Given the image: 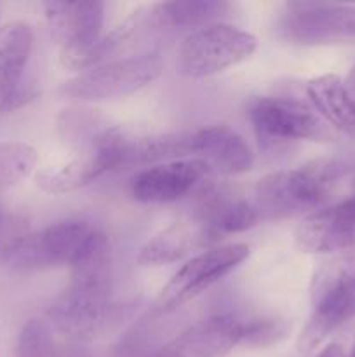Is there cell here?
<instances>
[{
	"label": "cell",
	"mask_w": 355,
	"mask_h": 357,
	"mask_svg": "<svg viewBox=\"0 0 355 357\" xmlns=\"http://www.w3.org/2000/svg\"><path fill=\"white\" fill-rule=\"evenodd\" d=\"M70 268V284L49 307V321L70 340H90L106 319L111 295V253L103 230Z\"/></svg>",
	"instance_id": "cell-1"
},
{
	"label": "cell",
	"mask_w": 355,
	"mask_h": 357,
	"mask_svg": "<svg viewBox=\"0 0 355 357\" xmlns=\"http://www.w3.org/2000/svg\"><path fill=\"white\" fill-rule=\"evenodd\" d=\"M350 174L336 160H317L298 169L274 171L261 178L254 190L260 218H289L322 209Z\"/></svg>",
	"instance_id": "cell-2"
},
{
	"label": "cell",
	"mask_w": 355,
	"mask_h": 357,
	"mask_svg": "<svg viewBox=\"0 0 355 357\" xmlns=\"http://www.w3.org/2000/svg\"><path fill=\"white\" fill-rule=\"evenodd\" d=\"M312 316L298 340L301 352L319 347L341 324L355 317V250L322 261L310 284Z\"/></svg>",
	"instance_id": "cell-3"
},
{
	"label": "cell",
	"mask_w": 355,
	"mask_h": 357,
	"mask_svg": "<svg viewBox=\"0 0 355 357\" xmlns=\"http://www.w3.org/2000/svg\"><path fill=\"white\" fill-rule=\"evenodd\" d=\"M253 33L221 21L188 31L178 47V68L190 79H205L240 65L254 54Z\"/></svg>",
	"instance_id": "cell-4"
},
{
	"label": "cell",
	"mask_w": 355,
	"mask_h": 357,
	"mask_svg": "<svg viewBox=\"0 0 355 357\" xmlns=\"http://www.w3.org/2000/svg\"><path fill=\"white\" fill-rule=\"evenodd\" d=\"M162 73V58L157 52L125 56L84 70L61 87L63 96L77 101H108L138 93Z\"/></svg>",
	"instance_id": "cell-5"
},
{
	"label": "cell",
	"mask_w": 355,
	"mask_h": 357,
	"mask_svg": "<svg viewBox=\"0 0 355 357\" xmlns=\"http://www.w3.org/2000/svg\"><path fill=\"white\" fill-rule=\"evenodd\" d=\"M101 229L87 220H65L35 234H28L10 255L9 264L17 271H44L80 260Z\"/></svg>",
	"instance_id": "cell-6"
},
{
	"label": "cell",
	"mask_w": 355,
	"mask_h": 357,
	"mask_svg": "<svg viewBox=\"0 0 355 357\" xmlns=\"http://www.w3.org/2000/svg\"><path fill=\"white\" fill-rule=\"evenodd\" d=\"M249 246L240 243L211 246L200 251L184 265H181L173 278L160 289L155 307L159 312H169L183 303L190 302L202 291L225 278L249 257Z\"/></svg>",
	"instance_id": "cell-7"
},
{
	"label": "cell",
	"mask_w": 355,
	"mask_h": 357,
	"mask_svg": "<svg viewBox=\"0 0 355 357\" xmlns=\"http://www.w3.org/2000/svg\"><path fill=\"white\" fill-rule=\"evenodd\" d=\"M282 37L298 45L355 42V7L341 3L291 2L278 20Z\"/></svg>",
	"instance_id": "cell-8"
},
{
	"label": "cell",
	"mask_w": 355,
	"mask_h": 357,
	"mask_svg": "<svg viewBox=\"0 0 355 357\" xmlns=\"http://www.w3.org/2000/svg\"><path fill=\"white\" fill-rule=\"evenodd\" d=\"M247 115L256 135L265 142H327L333 138V129L312 107L301 101L270 96L256 98L251 101Z\"/></svg>",
	"instance_id": "cell-9"
},
{
	"label": "cell",
	"mask_w": 355,
	"mask_h": 357,
	"mask_svg": "<svg viewBox=\"0 0 355 357\" xmlns=\"http://www.w3.org/2000/svg\"><path fill=\"white\" fill-rule=\"evenodd\" d=\"M113 160V166H148L157 162L190 159L194 155V132L190 135H148L111 128L94 138Z\"/></svg>",
	"instance_id": "cell-10"
},
{
	"label": "cell",
	"mask_w": 355,
	"mask_h": 357,
	"mask_svg": "<svg viewBox=\"0 0 355 357\" xmlns=\"http://www.w3.org/2000/svg\"><path fill=\"white\" fill-rule=\"evenodd\" d=\"M42 7H44L51 38L59 47L61 63L86 52L101 37L104 20L103 2L51 0Z\"/></svg>",
	"instance_id": "cell-11"
},
{
	"label": "cell",
	"mask_w": 355,
	"mask_h": 357,
	"mask_svg": "<svg viewBox=\"0 0 355 357\" xmlns=\"http://www.w3.org/2000/svg\"><path fill=\"white\" fill-rule=\"evenodd\" d=\"M211 174V167L195 157L157 164L134 178L132 195L136 201L145 204L176 202L191 192L204 190Z\"/></svg>",
	"instance_id": "cell-12"
},
{
	"label": "cell",
	"mask_w": 355,
	"mask_h": 357,
	"mask_svg": "<svg viewBox=\"0 0 355 357\" xmlns=\"http://www.w3.org/2000/svg\"><path fill=\"white\" fill-rule=\"evenodd\" d=\"M294 237L299 250L306 253L336 255L355 250V199L310 213Z\"/></svg>",
	"instance_id": "cell-13"
},
{
	"label": "cell",
	"mask_w": 355,
	"mask_h": 357,
	"mask_svg": "<svg viewBox=\"0 0 355 357\" xmlns=\"http://www.w3.org/2000/svg\"><path fill=\"white\" fill-rule=\"evenodd\" d=\"M246 321L214 316L200 321L171 340L157 357H223L244 342Z\"/></svg>",
	"instance_id": "cell-14"
},
{
	"label": "cell",
	"mask_w": 355,
	"mask_h": 357,
	"mask_svg": "<svg viewBox=\"0 0 355 357\" xmlns=\"http://www.w3.org/2000/svg\"><path fill=\"white\" fill-rule=\"evenodd\" d=\"M218 239V234L200 220L174 222L150 237L138 253L141 267H162L176 264L194 251H204Z\"/></svg>",
	"instance_id": "cell-15"
},
{
	"label": "cell",
	"mask_w": 355,
	"mask_h": 357,
	"mask_svg": "<svg viewBox=\"0 0 355 357\" xmlns=\"http://www.w3.org/2000/svg\"><path fill=\"white\" fill-rule=\"evenodd\" d=\"M194 155L212 173L242 174L253 169L254 153L249 143L228 126H211L194 132Z\"/></svg>",
	"instance_id": "cell-16"
},
{
	"label": "cell",
	"mask_w": 355,
	"mask_h": 357,
	"mask_svg": "<svg viewBox=\"0 0 355 357\" xmlns=\"http://www.w3.org/2000/svg\"><path fill=\"white\" fill-rule=\"evenodd\" d=\"M110 169H115L111 157L93 143L90 149L73 153L38 171L37 185L49 194H68L93 183Z\"/></svg>",
	"instance_id": "cell-17"
},
{
	"label": "cell",
	"mask_w": 355,
	"mask_h": 357,
	"mask_svg": "<svg viewBox=\"0 0 355 357\" xmlns=\"http://www.w3.org/2000/svg\"><path fill=\"white\" fill-rule=\"evenodd\" d=\"M197 220L216 234L244 232L260 222V213L246 197L226 188H204Z\"/></svg>",
	"instance_id": "cell-18"
},
{
	"label": "cell",
	"mask_w": 355,
	"mask_h": 357,
	"mask_svg": "<svg viewBox=\"0 0 355 357\" xmlns=\"http://www.w3.org/2000/svg\"><path fill=\"white\" fill-rule=\"evenodd\" d=\"M305 91L313 110L331 129L355 139V101L340 75L313 77Z\"/></svg>",
	"instance_id": "cell-19"
},
{
	"label": "cell",
	"mask_w": 355,
	"mask_h": 357,
	"mask_svg": "<svg viewBox=\"0 0 355 357\" xmlns=\"http://www.w3.org/2000/svg\"><path fill=\"white\" fill-rule=\"evenodd\" d=\"M33 47L30 24L13 21L0 26V100L21 82Z\"/></svg>",
	"instance_id": "cell-20"
},
{
	"label": "cell",
	"mask_w": 355,
	"mask_h": 357,
	"mask_svg": "<svg viewBox=\"0 0 355 357\" xmlns=\"http://www.w3.org/2000/svg\"><path fill=\"white\" fill-rule=\"evenodd\" d=\"M160 10L167 30L190 28L194 31L207 24L221 23L228 14L230 3L218 0H174L160 3Z\"/></svg>",
	"instance_id": "cell-21"
},
{
	"label": "cell",
	"mask_w": 355,
	"mask_h": 357,
	"mask_svg": "<svg viewBox=\"0 0 355 357\" xmlns=\"http://www.w3.org/2000/svg\"><path fill=\"white\" fill-rule=\"evenodd\" d=\"M37 150L28 143H0V190L14 187L30 176L37 166Z\"/></svg>",
	"instance_id": "cell-22"
},
{
	"label": "cell",
	"mask_w": 355,
	"mask_h": 357,
	"mask_svg": "<svg viewBox=\"0 0 355 357\" xmlns=\"http://www.w3.org/2000/svg\"><path fill=\"white\" fill-rule=\"evenodd\" d=\"M52 337L49 324L42 319H30L23 326L17 344V357H51Z\"/></svg>",
	"instance_id": "cell-23"
},
{
	"label": "cell",
	"mask_w": 355,
	"mask_h": 357,
	"mask_svg": "<svg viewBox=\"0 0 355 357\" xmlns=\"http://www.w3.org/2000/svg\"><path fill=\"white\" fill-rule=\"evenodd\" d=\"M28 234L30 232H28L24 220L6 211L0 206V261H9L10 255Z\"/></svg>",
	"instance_id": "cell-24"
},
{
	"label": "cell",
	"mask_w": 355,
	"mask_h": 357,
	"mask_svg": "<svg viewBox=\"0 0 355 357\" xmlns=\"http://www.w3.org/2000/svg\"><path fill=\"white\" fill-rule=\"evenodd\" d=\"M284 335V326L278 321H247L244 342L253 345L271 344Z\"/></svg>",
	"instance_id": "cell-25"
},
{
	"label": "cell",
	"mask_w": 355,
	"mask_h": 357,
	"mask_svg": "<svg viewBox=\"0 0 355 357\" xmlns=\"http://www.w3.org/2000/svg\"><path fill=\"white\" fill-rule=\"evenodd\" d=\"M317 357H345V351L340 344H331L324 351H320Z\"/></svg>",
	"instance_id": "cell-26"
},
{
	"label": "cell",
	"mask_w": 355,
	"mask_h": 357,
	"mask_svg": "<svg viewBox=\"0 0 355 357\" xmlns=\"http://www.w3.org/2000/svg\"><path fill=\"white\" fill-rule=\"evenodd\" d=\"M343 84H345V87H347L348 94H350L355 101V65L352 66L350 72L347 73V77L343 79Z\"/></svg>",
	"instance_id": "cell-27"
},
{
	"label": "cell",
	"mask_w": 355,
	"mask_h": 357,
	"mask_svg": "<svg viewBox=\"0 0 355 357\" xmlns=\"http://www.w3.org/2000/svg\"><path fill=\"white\" fill-rule=\"evenodd\" d=\"M345 357H355V345H354V347H352L350 354H348V356H345Z\"/></svg>",
	"instance_id": "cell-28"
}]
</instances>
